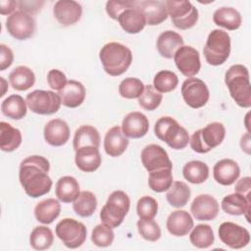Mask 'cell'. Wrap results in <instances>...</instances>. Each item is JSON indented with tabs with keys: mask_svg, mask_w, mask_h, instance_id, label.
Instances as JSON below:
<instances>
[{
	"mask_svg": "<svg viewBox=\"0 0 251 251\" xmlns=\"http://www.w3.org/2000/svg\"><path fill=\"white\" fill-rule=\"evenodd\" d=\"M49 170L50 163L43 156H28L21 162L19 179L27 196L37 198L50 191L52 179L48 176Z\"/></svg>",
	"mask_w": 251,
	"mask_h": 251,
	"instance_id": "cell-1",
	"label": "cell"
},
{
	"mask_svg": "<svg viewBox=\"0 0 251 251\" xmlns=\"http://www.w3.org/2000/svg\"><path fill=\"white\" fill-rule=\"evenodd\" d=\"M225 82L235 103L241 108H250L251 84L248 69L240 64L232 65L225 75Z\"/></svg>",
	"mask_w": 251,
	"mask_h": 251,
	"instance_id": "cell-2",
	"label": "cell"
},
{
	"mask_svg": "<svg viewBox=\"0 0 251 251\" xmlns=\"http://www.w3.org/2000/svg\"><path fill=\"white\" fill-rule=\"evenodd\" d=\"M99 59L108 75L119 76L129 68L132 62V53L129 48L122 43L109 42L101 48Z\"/></svg>",
	"mask_w": 251,
	"mask_h": 251,
	"instance_id": "cell-3",
	"label": "cell"
},
{
	"mask_svg": "<svg viewBox=\"0 0 251 251\" xmlns=\"http://www.w3.org/2000/svg\"><path fill=\"white\" fill-rule=\"evenodd\" d=\"M156 136L166 142L172 149H184L189 143V134L175 119L166 116L160 118L154 126Z\"/></svg>",
	"mask_w": 251,
	"mask_h": 251,
	"instance_id": "cell-4",
	"label": "cell"
},
{
	"mask_svg": "<svg viewBox=\"0 0 251 251\" xmlns=\"http://www.w3.org/2000/svg\"><path fill=\"white\" fill-rule=\"evenodd\" d=\"M129 207L130 200L125 191H113L100 211L102 224L110 226L111 228L118 227L124 222L125 217L129 211Z\"/></svg>",
	"mask_w": 251,
	"mask_h": 251,
	"instance_id": "cell-5",
	"label": "cell"
},
{
	"mask_svg": "<svg viewBox=\"0 0 251 251\" xmlns=\"http://www.w3.org/2000/svg\"><path fill=\"white\" fill-rule=\"evenodd\" d=\"M225 136V126L220 122H213L194 131L189 138V144L194 152L205 154L219 146L224 141Z\"/></svg>",
	"mask_w": 251,
	"mask_h": 251,
	"instance_id": "cell-6",
	"label": "cell"
},
{
	"mask_svg": "<svg viewBox=\"0 0 251 251\" xmlns=\"http://www.w3.org/2000/svg\"><path fill=\"white\" fill-rule=\"evenodd\" d=\"M204 57L209 65H223L230 54V36L222 29H213L203 49Z\"/></svg>",
	"mask_w": 251,
	"mask_h": 251,
	"instance_id": "cell-7",
	"label": "cell"
},
{
	"mask_svg": "<svg viewBox=\"0 0 251 251\" xmlns=\"http://www.w3.org/2000/svg\"><path fill=\"white\" fill-rule=\"evenodd\" d=\"M55 233L66 247L75 249L84 243L87 229L81 222L66 218L56 225Z\"/></svg>",
	"mask_w": 251,
	"mask_h": 251,
	"instance_id": "cell-8",
	"label": "cell"
},
{
	"mask_svg": "<svg viewBox=\"0 0 251 251\" xmlns=\"http://www.w3.org/2000/svg\"><path fill=\"white\" fill-rule=\"evenodd\" d=\"M168 15L171 17L174 25L179 29H188L195 25L198 21V10L190 1H165Z\"/></svg>",
	"mask_w": 251,
	"mask_h": 251,
	"instance_id": "cell-9",
	"label": "cell"
},
{
	"mask_svg": "<svg viewBox=\"0 0 251 251\" xmlns=\"http://www.w3.org/2000/svg\"><path fill=\"white\" fill-rule=\"evenodd\" d=\"M27 107L38 115H52L58 112L62 105L59 94L51 90H33L26 95Z\"/></svg>",
	"mask_w": 251,
	"mask_h": 251,
	"instance_id": "cell-10",
	"label": "cell"
},
{
	"mask_svg": "<svg viewBox=\"0 0 251 251\" xmlns=\"http://www.w3.org/2000/svg\"><path fill=\"white\" fill-rule=\"evenodd\" d=\"M181 95L189 107L198 109L205 106L209 100L210 92L207 84L200 78L188 77L181 85Z\"/></svg>",
	"mask_w": 251,
	"mask_h": 251,
	"instance_id": "cell-11",
	"label": "cell"
},
{
	"mask_svg": "<svg viewBox=\"0 0 251 251\" xmlns=\"http://www.w3.org/2000/svg\"><path fill=\"white\" fill-rule=\"evenodd\" d=\"M6 28L14 38L25 40L34 34L36 24L31 15L19 10L8 16L6 19Z\"/></svg>",
	"mask_w": 251,
	"mask_h": 251,
	"instance_id": "cell-12",
	"label": "cell"
},
{
	"mask_svg": "<svg viewBox=\"0 0 251 251\" xmlns=\"http://www.w3.org/2000/svg\"><path fill=\"white\" fill-rule=\"evenodd\" d=\"M218 233L221 241L232 249H241L250 242L249 231L245 227L231 222L221 224Z\"/></svg>",
	"mask_w": 251,
	"mask_h": 251,
	"instance_id": "cell-13",
	"label": "cell"
},
{
	"mask_svg": "<svg viewBox=\"0 0 251 251\" xmlns=\"http://www.w3.org/2000/svg\"><path fill=\"white\" fill-rule=\"evenodd\" d=\"M174 61L178 71L186 77L196 75L201 68L199 52L192 46L183 45L174 55Z\"/></svg>",
	"mask_w": 251,
	"mask_h": 251,
	"instance_id": "cell-14",
	"label": "cell"
},
{
	"mask_svg": "<svg viewBox=\"0 0 251 251\" xmlns=\"http://www.w3.org/2000/svg\"><path fill=\"white\" fill-rule=\"evenodd\" d=\"M141 162L149 173L161 169H173L167 151L158 144H149L142 149Z\"/></svg>",
	"mask_w": 251,
	"mask_h": 251,
	"instance_id": "cell-15",
	"label": "cell"
},
{
	"mask_svg": "<svg viewBox=\"0 0 251 251\" xmlns=\"http://www.w3.org/2000/svg\"><path fill=\"white\" fill-rule=\"evenodd\" d=\"M53 15L63 26L77 23L82 15L81 5L74 0H59L53 7Z\"/></svg>",
	"mask_w": 251,
	"mask_h": 251,
	"instance_id": "cell-16",
	"label": "cell"
},
{
	"mask_svg": "<svg viewBox=\"0 0 251 251\" xmlns=\"http://www.w3.org/2000/svg\"><path fill=\"white\" fill-rule=\"evenodd\" d=\"M220 206L216 198L209 194L196 196L190 206V212L198 221H212L217 218Z\"/></svg>",
	"mask_w": 251,
	"mask_h": 251,
	"instance_id": "cell-17",
	"label": "cell"
},
{
	"mask_svg": "<svg viewBox=\"0 0 251 251\" xmlns=\"http://www.w3.org/2000/svg\"><path fill=\"white\" fill-rule=\"evenodd\" d=\"M149 129V121L141 112H130L123 120L122 130L126 137L141 138Z\"/></svg>",
	"mask_w": 251,
	"mask_h": 251,
	"instance_id": "cell-18",
	"label": "cell"
},
{
	"mask_svg": "<svg viewBox=\"0 0 251 251\" xmlns=\"http://www.w3.org/2000/svg\"><path fill=\"white\" fill-rule=\"evenodd\" d=\"M43 134L45 141L51 146H63L70 138V127L64 120L53 119L45 125Z\"/></svg>",
	"mask_w": 251,
	"mask_h": 251,
	"instance_id": "cell-19",
	"label": "cell"
},
{
	"mask_svg": "<svg viewBox=\"0 0 251 251\" xmlns=\"http://www.w3.org/2000/svg\"><path fill=\"white\" fill-rule=\"evenodd\" d=\"M137 6L143 13L146 25H157L168 18V10L165 1L160 0H141L137 1Z\"/></svg>",
	"mask_w": 251,
	"mask_h": 251,
	"instance_id": "cell-20",
	"label": "cell"
},
{
	"mask_svg": "<svg viewBox=\"0 0 251 251\" xmlns=\"http://www.w3.org/2000/svg\"><path fill=\"white\" fill-rule=\"evenodd\" d=\"M240 175L238 164L231 159H222L218 161L213 169L215 180L222 185L233 184Z\"/></svg>",
	"mask_w": 251,
	"mask_h": 251,
	"instance_id": "cell-21",
	"label": "cell"
},
{
	"mask_svg": "<svg viewBox=\"0 0 251 251\" xmlns=\"http://www.w3.org/2000/svg\"><path fill=\"white\" fill-rule=\"evenodd\" d=\"M222 209L225 213L231 216L244 215L246 220H249V213L251 209V197H245L237 192L225 196L221 203Z\"/></svg>",
	"mask_w": 251,
	"mask_h": 251,
	"instance_id": "cell-22",
	"label": "cell"
},
{
	"mask_svg": "<svg viewBox=\"0 0 251 251\" xmlns=\"http://www.w3.org/2000/svg\"><path fill=\"white\" fill-rule=\"evenodd\" d=\"M193 219L187 211L176 210L172 212L166 223L168 231L174 236H184L192 229Z\"/></svg>",
	"mask_w": 251,
	"mask_h": 251,
	"instance_id": "cell-23",
	"label": "cell"
},
{
	"mask_svg": "<svg viewBox=\"0 0 251 251\" xmlns=\"http://www.w3.org/2000/svg\"><path fill=\"white\" fill-rule=\"evenodd\" d=\"M128 146V139L124 134L122 127L115 126L111 127L104 138L105 152L111 157H119L126 150Z\"/></svg>",
	"mask_w": 251,
	"mask_h": 251,
	"instance_id": "cell-24",
	"label": "cell"
},
{
	"mask_svg": "<svg viewBox=\"0 0 251 251\" xmlns=\"http://www.w3.org/2000/svg\"><path fill=\"white\" fill-rule=\"evenodd\" d=\"M117 21L119 22L122 28L130 34L139 33L146 25L145 17L141 10L138 8L137 4L135 7L124 11L119 16Z\"/></svg>",
	"mask_w": 251,
	"mask_h": 251,
	"instance_id": "cell-25",
	"label": "cell"
},
{
	"mask_svg": "<svg viewBox=\"0 0 251 251\" xmlns=\"http://www.w3.org/2000/svg\"><path fill=\"white\" fill-rule=\"evenodd\" d=\"M62 104L68 108H76L80 106L85 99V88L77 80H68L67 84L58 91Z\"/></svg>",
	"mask_w": 251,
	"mask_h": 251,
	"instance_id": "cell-26",
	"label": "cell"
},
{
	"mask_svg": "<svg viewBox=\"0 0 251 251\" xmlns=\"http://www.w3.org/2000/svg\"><path fill=\"white\" fill-rule=\"evenodd\" d=\"M75 162L80 171L92 173L100 167L102 158L97 147L85 146L75 151Z\"/></svg>",
	"mask_w": 251,
	"mask_h": 251,
	"instance_id": "cell-27",
	"label": "cell"
},
{
	"mask_svg": "<svg viewBox=\"0 0 251 251\" xmlns=\"http://www.w3.org/2000/svg\"><path fill=\"white\" fill-rule=\"evenodd\" d=\"M181 46H183L182 36L174 30H166L162 32L158 36L156 42L159 54L166 59H172L177 49Z\"/></svg>",
	"mask_w": 251,
	"mask_h": 251,
	"instance_id": "cell-28",
	"label": "cell"
},
{
	"mask_svg": "<svg viewBox=\"0 0 251 251\" xmlns=\"http://www.w3.org/2000/svg\"><path fill=\"white\" fill-rule=\"evenodd\" d=\"M61 204L55 198H47L36 204L34 208L35 219L44 225L53 223L60 215Z\"/></svg>",
	"mask_w": 251,
	"mask_h": 251,
	"instance_id": "cell-29",
	"label": "cell"
},
{
	"mask_svg": "<svg viewBox=\"0 0 251 251\" xmlns=\"http://www.w3.org/2000/svg\"><path fill=\"white\" fill-rule=\"evenodd\" d=\"M55 193L58 200L63 203L74 202L80 193L78 181L71 176H62L56 183Z\"/></svg>",
	"mask_w": 251,
	"mask_h": 251,
	"instance_id": "cell-30",
	"label": "cell"
},
{
	"mask_svg": "<svg viewBox=\"0 0 251 251\" xmlns=\"http://www.w3.org/2000/svg\"><path fill=\"white\" fill-rule=\"evenodd\" d=\"M214 23L228 30H235L240 27L242 19L240 13L231 7H222L217 9L213 15Z\"/></svg>",
	"mask_w": 251,
	"mask_h": 251,
	"instance_id": "cell-31",
	"label": "cell"
},
{
	"mask_svg": "<svg viewBox=\"0 0 251 251\" xmlns=\"http://www.w3.org/2000/svg\"><path fill=\"white\" fill-rule=\"evenodd\" d=\"M73 145H74L75 151L85 146H94L99 148V145H100L99 131L94 126L89 125L80 126L75 132Z\"/></svg>",
	"mask_w": 251,
	"mask_h": 251,
	"instance_id": "cell-32",
	"label": "cell"
},
{
	"mask_svg": "<svg viewBox=\"0 0 251 251\" xmlns=\"http://www.w3.org/2000/svg\"><path fill=\"white\" fill-rule=\"evenodd\" d=\"M22 143L21 130L12 126L9 123H0V148L4 152H13Z\"/></svg>",
	"mask_w": 251,
	"mask_h": 251,
	"instance_id": "cell-33",
	"label": "cell"
},
{
	"mask_svg": "<svg viewBox=\"0 0 251 251\" xmlns=\"http://www.w3.org/2000/svg\"><path fill=\"white\" fill-rule=\"evenodd\" d=\"M9 81L15 90L25 91L35 82L34 73L26 66L16 67L9 75Z\"/></svg>",
	"mask_w": 251,
	"mask_h": 251,
	"instance_id": "cell-34",
	"label": "cell"
},
{
	"mask_svg": "<svg viewBox=\"0 0 251 251\" xmlns=\"http://www.w3.org/2000/svg\"><path fill=\"white\" fill-rule=\"evenodd\" d=\"M26 101L18 94H12L1 104L2 114L12 120H22L26 115Z\"/></svg>",
	"mask_w": 251,
	"mask_h": 251,
	"instance_id": "cell-35",
	"label": "cell"
},
{
	"mask_svg": "<svg viewBox=\"0 0 251 251\" xmlns=\"http://www.w3.org/2000/svg\"><path fill=\"white\" fill-rule=\"evenodd\" d=\"M183 177L193 184H200L209 177V167L206 163L198 160L187 162L182 169Z\"/></svg>",
	"mask_w": 251,
	"mask_h": 251,
	"instance_id": "cell-36",
	"label": "cell"
},
{
	"mask_svg": "<svg viewBox=\"0 0 251 251\" xmlns=\"http://www.w3.org/2000/svg\"><path fill=\"white\" fill-rule=\"evenodd\" d=\"M190 188L183 181H175L166 194L167 201L175 208L184 207L190 199Z\"/></svg>",
	"mask_w": 251,
	"mask_h": 251,
	"instance_id": "cell-37",
	"label": "cell"
},
{
	"mask_svg": "<svg viewBox=\"0 0 251 251\" xmlns=\"http://www.w3.org/2000/svg\"><path fill=\"white\" fill-rule=\"evenodd\" d=\"M97 208V199L94 193L88 190L81 191L73 204V209L81 218H88L93 215Z\"/></svg>",
	"mask_w": 251,
	"mask_h": 251,
	"instance_id": "cell-38",
	"label": "cell"
},
{
	"mask_svg": "<svg viewBox=\"0 0 251 251\" xmlns=\"http://www.w3.org/2000/svg\"><path fill=\"white\" fill-rule=\"evenodd\" d=\"M189 240L191 244L197 248H208L213 245L215 241L214 231L209 225H197L195 227H192V231L189 235Z\"/></svg>",
	"mask_w": 251,
	"mask_h": 251,
	"instance_id": "cell-39",
	"label": "cell"
},
{
	"mask_svg": "<svg viewBox=\"0 0 251 251\" xmlns=\"http://www.w3.org/2000/svg\"><path fill=\"white\" fill-rule=\"evenodd\" d=\"M173 169H161L149 173L148 185L155 192L167 191L173 184Z\"/></svg>",
	"mask_w": 251,
	"mask_h": 251,
	"instance_id": "cell-40",
	"label": "cell"
},
{
	"mask_svg": "<svg viewBox=\"0 0 251 251\" xmlns=\"http://www.w3.org/2000/svg\"><path fill=\"white\" fill-rule=\"evenodd\" d=\"M54 241L52 230L45 226H35L29 235L30 246L35 250H46L51 247Z\"/></svg>",
	"mask_w": 251,
	"mask_h": 251,
	"instance_id": "cell-41",
	"label": "cell"
},
{
	"mask_svg": "<svg viewBox=\"0 0 251 251\" xmlns=\"http://www.w3.org/2000/svg\"><path fill=\"white\" fill-rule=\"evenodd\" d=\"M178 84L177 75L168 70L158 72L153 79L154 88L160 93H168L176 88Z\"/></svg>",
	"mask_w": 251,
	"mask_h": 251,
	"instance_id": "cell-42",
	"label": "cell"
},
{
	"mask_svg": "<svg viewBox=\"0 0 251 251\" xmlns=\"http://www.w3.org/2000/svg\"><path fill=\"white\" fill-rule=\"evenodd\" d=\"M143 82L137 77H126L119 85V93L126 99L138 98L144 90Z\"/></svg>",
	"mask_w": 251,
	"mask_h": 251,
	"instance_id": "cell-43",
	"label": "cell"
},
{
	"mask_svg": "<svg viewBox=\"0 0 251 251\" xmlns=\"http://www.w3.org/2000/svg\"><path fill=\"white\" fill-rule=\"evenodd\" d=\"M162 99L163 95L153 85L147 84L144 86L142 94L138 97V104L146 111H154L160 106Z\"/></svg>",
	"mask_w": 251,
	"mask_h": 251,
	"instance_id": "cell-44",
	"label": "cell"
},
{
	"mask_svg": "<svg viewBox=\"0 0 251 251\" xmlns=\"http://www.w3.org/2000/svg\"><path fill=\"white\" fill-rule=\"evenodd\" d=\"M139 234L147 241L155 242L161 237V228L153 219H140L137 224Z\"/></svg>",
	"mask_w": 251,
	"mask_h": 251,
	"instance_id": "cell-45",
	"label": "cell"
},
{
	"mask_svg": "<svg viewBox=\"0 0 251 251\" xmlns=\"http://www.w3.org/2000/svg\"><path fill=\"white\" fill-rule=\"evenodd\" d=\"M115 238V233L113 228L110 226L101 224L97 225L91 232V241L99 247H108L110 246Z\"/></svg>",
	"mask_w": 251,
	"mask_h": 251,
	"instance_id": "cell-46",
	"label": "cell"
},
{
	"mask_svg": "<svg viewBox=\"0 0 251 251\" xmlns=\"http://www.w3.org/2000/svg\"><path fill=\"white\" fill-rule=\"evenodd\" d=\"M136 212L140 219H154L158 213V203L151 196H142L137 201Z\"/></svg>",
	"mask_w": 251,
	"mask_h": 251,
	"instance_id": "cell-47",
	"label": "cell"
},
{
	"mask_svg": "<svg viewBox=\"0 0 251 251\" xmlns=\"http://www.w3.org/2000/svg\"><path fill=\"white\" fill-rule=\"evenodd\" d=\"M137 0H109L106 3V12L113 20H118L119 16L126 9L135 7Z\"/></svg>",
	"mask_w": 251,
	"mask_h": 251,
	"instance_id": "cell-48",
	"label": "cell"
},
{
	"mask_svg": "<svg viewBox=\"0 0 251 251\" xmlns=\"http://www.w3.org/2000/svg\"><path fill=\"white\" fill-rule=\"evenodd\" d=\"M47 82L52 89L60 91L68 82L66 75L57 69H52L47 74Z\"/></svg>",
	"mask_w": 251,
	"mask_h": 251,
	"instance_id": "cell-49",
	"label": "cell"
},
{
	"mask_svg": "<svg viewBox=\"0 0 251 251\" xmlns=\"http://www.w3.org/2000/svg\"><path fill=\"white\" fill-rule=\"evenodd\" d=\"M44 5V1L40 0V1H26V0H22L18 2V7L20 9V11H23L28 15H34L36 13H38L42 7Z\"/></svg>",
	"mask_w": 251,
	"mask_h": 251,
	"instance_id": "cell-50",
	"label": "cell"
},
{
	"mask_svg": "<svg viewBox=\"0 0 251 251\" xmlns=\"http://www.w3.org/2000/svg\"><path fill=\"white\" fill-rule=\"evenodd\" d=\"M14 60V53L12 49L5 45L0 44V71H5L8 69Z\"/></svg>",
	"mask_w": 251,
	"mask_h": 251,
	"instance_id": "cell-51",
	"label": "cell"
},
{
	"mask_svg": "<svg viewBox=\"0 0 251 251\" xmlns=\"http://www.w3.org/2000/svg\"><path fill=\"white\" fill-rule=\"evenodd\" d=\"M234 192L244 195L245 197H251V177L244 176L240 178L234 187Z\"/></svg>",
	"mask_w": 251,
	"mask_h": 251,
	"instance_id": "cell-52",
	"label": "cell"
},
{
	"mask_svg": "<svg viewBox=\"0 0 251 251\" xmlns=\"http://www.w3.org/2000/svg\"><path fill=\"white\" fill-rule=\"evenodd\" d=\"M18 6L17 1L13 0H1L0 1V13L1 15H12Z\"/></svg>",
	"mask_w": 251,
	"mask_h": 251,
	"instance_id": "cell-53",
	"label": "cell"
},
{
	"mask_svg": "<svg viewBox=\"0 0 251 251\" xmlns=\"http://www.w3.org/2000/svg\"><path fill=\"white\" fill-rule=\"evenodd\" d=\"M240 146L243 151H245L247 154H250V133L249 132L242 135L240 139Z\"/></svg>",
	"mask_w": 251,
	"mask_h": 251,
	"instance_id": "cell-54",
	"label": "cell"
},
{
	"mask_svg": "<svg viewBox=\"0 0 251 251\" xmlns=\"http://www.w3.org/2000/svg\"><path fill=\"white\" fill-rule=\"evenodd\" d=\"M0 80H1V84H2V92H1V94H0V96L2 97V96H4L5 95V93H6V91H7V89H8V83H7V81L5 80V78L3 77V76H1L0 77Z\"/></svg>",
	"mask_w": 251,
	"mask_h": 251,
	"instance_id": "cell-55",
	"label": "cell"
},
{
	"mask_svg": "<svg viewBox=\"0 0 251 251\" xmlns=\"http://www.w3.org/2000/svg\"><path fill=\"white\" fill-rule=\"evenodd\" d=\"M248 117H249V113L246 115V128H247V130H248V132H249V125H248V123H247Z\"/></svg>",
	"mask_w": 251,
	"mask_h": 251,
	"instance_id": "cell-56",
	"label": "cell"
}]
</instances>
